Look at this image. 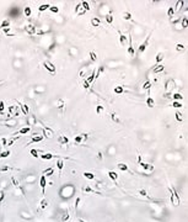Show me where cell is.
Returning <instances> with one entry per match:
<instances>
[{"label":"cell","instance_id":"34","mask_svg":"<svg viewBox=\"0 0 188 222\" xmlns=\"http://www.w3.org/2000/svg\"><path fill=\"white\" fill-rule=\"evenodd\" d=\"M69 218H70V213H69V211L66 210V211L63 213V216H62V221H63V222H65V221H68Z\"/></svg>","mask_w":188,"mask_h":222},{"label":"cell","instance_id":"31","mask_svg":"<svg viewBox=\"0 0 188 222\" xmlns=\"http://www.w3.org/2000/svg\"><path fill=\"white\" fill-rule=\"evenodd\" d=\"M9 156H11V152H10V149H8V151H4V152H0V158H8Z\"/></svg>","mask_w":188,"mask_h":222},{"label":"cell","instance_id":"33","mask_svg":"<svg viewBox=\"0 0 188 222\" xmlns=\"http://www.w3.org/2000/svg\"><path fill=\"white\" fill-rule=\"evenodd\" d=\"M15 168L10 165H4V166H0V172H9V170H14Z\"/></svg>","mask_w":188,"mask_h":222},{"label":"cell","instance_id":"26","mask_svg":"<svg viewBox=\"0 0 188 222\" xmlns=\"http://www.w3.org/2000/svg\"><path fill=\"white\" fill-rule=\"evenodd\" d=\"M103 72H105V67H103V65H101V67L98 68V70H96V73H95V79H96V78H98Z\"/></svg>","mask_w":188,"mask_h":222},{"label":"cell","instance_id":"51","mask_svg":"<svg viewBox=\"0 0 188 222\" xmlns=\"http://www.w3.org/2000/svg\"><path fill=\"white\" fill-rule=\"evenodd\" d=\"M4 110H5V102L4 101H0V115L4 114Z\"/></svg>","mask_w":188,"mask_h":222},{"label":"cell","instance_id":"46","mask_svg":"<svg viewBox=\"0 0 188 222\" xmlns=\"http://www.w3.org/2000/svg\"><path fill=\"white\" fill-rule=\"evenodd\" d=\"M106 22L107 24H113V16L112 15H106Z\"/></svg>","mask_w":188,"mask_h":222},{"label":"cell","instance_id":"6","mask_svg":"<svg viewBox=\"0 0 188 222\" xmlns=\"http://www.w3.org/2000/svg\"><path fill=\"white\" fill-rule=\"evenodd\" d=\"M128 40H129V47H128V54L130 56V57H133V56L135 54V52H134V47H133V43H131V36H130V35L128 36Z\"/></svg>","mask_w":188,"mask_h":222},{"label":"cell","instance_id":"5","mask_svg":"<svg viewBox=\"0 0 188 222\" xmlns=\"http://www.w3.org/2000/svg\"><path fill=\"white\" fill-rule=\"evenodd\" d=\"M42 130H43V137H47V138H52L53 137V131H52V130H49L46 126H42Z\"/></svg>","mask_w":188,"mask_h":222},{"label":"cell","instance_id":"62","mask_svg":"<svg viewBox=\"0 0 188 222\" xmlns=\"http://www.w3.org/2000/svg\"><path fill=\"white\" fill-rule=\"evenodd\" d=\"M138 163H141V156L140 154L138 156Z\"/></svg>","mask_w":188,"mask_h":222},{"label":"cell","instance_id":"49","mask_svg":"<svg viewBox=\"0 0 188 222\" xmlns=\"http://www.w3.org/2000/svg\"><path fill=\"white\" fill-rule=\"evenodd\" d=\"M81 6L84 8V10H85V11L90 10V5H89V3H87V1H82V3H81Z\"/></svg>","mask_w":188,"mask_h":222},{"label":"cell","instance_id":"24","mask_svg":"<svg viewBox=\"0 0 188 222\" xmlns=\"http://www.w3.org/2000/svg\"><path fill=\"white\" fill-rule=\"evenodd\" d=\"M111 119H112V121L116 122V123H119V122H121V120H119L118 115H117V114H114V112H112V114H111Z\"/></svg>","mask_w":188,"mask_h":222},{"label":"cell","instance_id":"55","mask_svg":"<svg viewBox=\"0 0 188 222\" xmlns=\"http://www.w3.org/2000/svg\"><path fill=\"white\" fill-rule=\"evenodd\" d=\"M17 138H18V137H14V138H10V139H8V144H6V146H12V144H14V142H15Z\"/></svg>","mask_w":188,"mask_h":222},{"label":"cell","instance_id":"2","mask_svg":"<svg viewBox=\"0 0 188 222\" xmlns=\"http://www.w3.org/2000/svg\"><path fill=\"white\" fill-rule=\"evenodd\" d=\"M43 67L46 68V70H48L52 75H54L55 74V67H54V64L52 63V62H49V61H44L43 62Z\"/></svg>","mask_w":188,"mask_h":222},{"label":"cell","instance_id":"53","mask_svg":"<svg viewBox=\"0 0 188 222\" xmlns=\"http://www.w3.org/2000/svg\"><path fill=\"white\" fill-rule=\"evenodd\" d=\"M172 106H173L175 109H180V107H182V104H181L180 101H173V102H172Z\"/></svg>","mask_w":188,"mask_h":222},{"label":"cell","instance_id":"32","mask_svg":"<svg viewBox=\"0 0 188 222\" xmlns=\"http://www.w3.org/2000/svg\"><path fill=\"white\" fill-rule=\"evenodd\" d=\"M89 56H90V59H91L92 62H96V61H97V54L93 52V51H91V52L89 53Z\"/></svg>","mask_w":188,"mask_h":222},{"label":"cell","instance_id":"13","mask_svg":"<svg viewBox=\"0 0 188 222\" xmlns=\"http://www.w3.org/2000/svg\"><path fill=\"white\" fill-rule=\"evenodd\" d=\"M58 142H59L60 144H68V143H69V138H68L66 136L62 135V136H59V138H58Z\"/></svg>","mask_w":188,"mask_h":222},{"label":"cell","instance_id":"18","mask_svg":"<svg viewBox=\"0 0 188 222\" xmlns=\"http://www.w3.org/2000/svg\"><path fill=\"white\" fill-rule=\"evenodd\" d=\"M100 24H101V21H100L98 17H92V18H91V25H92L93 27H97Z\"/></svg>","mask_w":188,"mask_h":222},{"label":"cell","instance_id":"39","mask_svg":"<svg viewBox=\"0 0 188 222\" xmlns=\"http://www.w3.org/2000/svg\"><path fill=\"white\" fill-rule=\"evenodd\" d=\"M113 91L116 92V94H122V92H124V88L123 86H116L113 89Z\"/></svg>","mask_w":188,"mask_h":222},{"label":"cell","instance_id":"3","mask_svg":"<svg viewBox=\"0 0 188 222\" xmlns=\"http://www.w3.org/2000/svg\"><path fill=\"white\" fill-rule=\"evenodd\" d=\"M87 138H89V133H80L78 136H75L74 141L75 143H81V142H85Z\"/></svg>","mask_w":188,"mask_h":222},{"label":"cell","instance_id":"38","mask_svg":"<svg viewBox=\"0 0 188 222\" xmlns=\"http://www.w3.org/2000/svg\"><path fill=\"white\" fill-rule=\"evenodd\" d=\"M55 105H57V107H58V109H62V110H64V109H65V104H64V101H63V100H58Z\"/></svg>","mask_w":188,"mask_h":222},{"label":"cell","instance_id":"63","mask_svg":"<svg viewBox=\"0 0 188 222\" xmlns=\"http://www.w3.org/2000/svg\"><path fill=\"white\" fill-rule=\"evenodd\" d=\"M97 156H98V159H102V153H101V152H98Z\"/></svg>","mask_w":188,"mask_h":222},{"label":"cell","instance_id":"40","mask_svg":"<svg viewBox=\"0 0 188 222\" xmlns=\"http://www.w3.org/2000/svg\"><path fill=\"white\" fill-rule=\"evenodd\" d=\"M172 98L175 99V101H180V100H182V99H183V96L180 94V92H175V94L172 95Z\"/></svg>","mask_w":188,"mask_h":222},{"label":"cell","instance_id":"56","mask_svg":"<svg viewBox=\"0 0 188 222\" xmlns=\"http://www.w3.org/2000/svg\"><path fill=\"white\" fill-rule=\"evenodd\" d=\"M80 201H81V199H80V197H76V200H75V210H78V207H79V204H80Z\"/></svg>","mask_w":188,"mask_h":222},{"label":"cell","instance_id":"45","mask_svg":"<svg viewBox=\"0 0 188 222\" xmlns=\"http://www.w3.org/2000/svg\"><path fill=\"white\" fill-rule=\"evenodd\" d=\"M24 12H25V16H26V17H30L31 14H32V10H31L30 6H27V8H25V11H24Z\"/></svg>","mask_w":188,"mask_h":222},{"label":"cell","instance_id":"9","mask_svg":"<svg viewBox=\"0 0 188 222\" xmlns=\"http://www.w3.org/2000/svg\"><path fill=\"white\" fill-rule=\"evenodd\" d=\"M119 32V43H121V46H125L127 45V42H128V37L125 36V35H123L121 31H118Z\"/></svg>","mask_w":188,"mask_h":222},{"label":"cell","instance_id":"17","mask_svg":"<svg viewBox=\"0 0 188 222\" xmlns=\"http://www.w3.org/2000/svg\"><path fill=\"white\" fill-rule=\"evenodd\" d=\"M117 166H118V169H119V170H122V172H128V170H129L128 165H127V164H124V163H118V164H117Z\"/></svg>","mask_w":188,"mask_h":222},{"label":"cell","instance_id":"64","mask_svg":"<svg viewBox=\"0 0 188 222\" xmlns=\"http://www.w3.org/2000/svg\"><path fill=\"white\" fill-rule=\"evenodd\" d=\"M78 222H86V221H84L82 218H78Z\"/></svg>","mask_w":188,"mask_h":222},{"label":"cell","instance_id":"25","mask_svg":"<svg viewBox=\"0 0 188 222\" xmlns=\"http://www.w3.org/2000/svg\"><path fill=\"white\" fill-rule=\"evenodd\" d=\"M168 190H170V193H171V202H172V205H173V206H178V202H177V200L175 199V196H173V194H172V189L168 188Z\"/></svg>","mask_w":188,"mask_h":222},{"label":"cell","instance_id":"54","mask_svg":"<svg viewBox=\"0 0 188 222\" xmlns=\"http://www.w3.org/2000/svg\"><path fill=\"white\" fill-rule=\"evenodd\" d=\"M184 48H186V47H184L182 43H177V45H176V51H183Z\"/></svg>","mask_w":188,"mask_h":222},{"label":"cell","instance_id":"23","mask_svg":"<svg viewBox=\"0 0 188 222\" xmlns=\"http://www.w3.org/2000/svg\"><path fill=\"white\" fill-rule=\"evenodd\" d=\"M53 174H54V169H53V168H47V169L43 170V175H44V176H46V175H49V176H50V175H53Z\"/></svg>","mask_w":188,"mask_h":222},{"label":"cell","instance_id":"59","mask_svg":"<svg viewBox=\"0 0 188 222\" xmlns=\"http://www.w3.org/2000/svg\"><path fill=\"white\" fill-rule=\"evenodd\" d=\"M4 197H5V195H4V191H0V202H1V201L4 200Z\"/></svg>","mask_w":188,"mask_h":222},{"label":"cell","instance_id":"52","mask_svg":"<svg viewBox=\"0 0 188 222\" xmlns=\"http://www.w3.org/2000/svg\"><path fill=\"white\" fill-rule=\"evenodd\" d=\"M49 10H50L52 12H54V14H57V12H59V8H58V6H55V5L50 6V8H49Z\"/></svg>","mask_w":188,"mask_h":222},{"label":"cell","instance_id":"8","mask_svg":"<svg viewBox=\"0 0 188 222\" xmlns=\"http://www.w3.org/2000/svg\"><path fill=\"white\" fill-rule=\"evenodd\" d=\"M16 102L18 104V106L21 107V110H22V114H24L25 116H27V115H28V112H30V109H28V106H27L26 104H21L20 101H17V100H16Z\"/></svg>","mask_w":188,"mask_h":222},{"label":"cell","instance_id":"28","mask_svg":"<svg viewBox=\"0 0 188 222\" xmlns=\"http://www.w3.org/2000/svg\"><path fill=\"white\" fill-rule=\"evenodd\" d=\"M95 73H96V70H93V72H92V73L90 74V77H89V78L86 79V82H87L89 84H91V83H92L93 80H95Z\"/></svg>","mask_w":188,"mask_h":222},{"label":"cell","instance_id":"10","mask_svg":"<svg viewBox=\"0 0 188 222\" xmlns=\"http://www.w3.org/2000/svg\"><path fill=\"white\" fill-rule=\"evenodd\" d=\"M25 30H26V32L28 33V35H31V36H33L34 33H36V27L33 26V25H27L26 27H25Z\"/></svg>","mask_w":188,"mask_h":222},{"label":"cell","instance_id":"44","mask_svg":"<svg viewBox=\"0 0 188 222\" xmlns=\"http://www.w3.org/2000/svg\"><path fill=\"white\" fill-rule=\"evenodd\" d=\"M123 18L124 20H131V14L128 12V11H124L123 12Z\"/></svg>","mask_w":188,"mask_h":222},{"label":"cell","instance_id":"42","mask_svg":"<svg viewBox=\"0 0 188 222\" xmlns=\"http://www.w3.org/2000/svg\"><path fill=\"white\" fill-rule=\"evenodd\" d=\"M82 190H84L85 193H95V194H98V195H100V193H98V191H95V190H93L92 188H90V186H85Z\"/></svg>","mask_w":188,"mask_h":222},{"label":"cell","instance_id":"48","mask_svg":"<svg viewBox=\"0 0 188 222\" xmlns=\"http://www.w3.org/2000/svg\"><path fill=\"white\" fill-rule=\"evenodd\" d=\"M175 116H176V120H177V121H180V122H182V121H183V119H182V114H181V112H178V111H176Z\"/></svg>","mask_w":188,"mask_h":222},{"label":"cell","instance_id":"50","mask_svg":"<svg viewBox=\"0 0 188 222\" xmlns=\"http://www.w3.org/2000/svg\"><path fill=\"white\" fill-rule=\"evenodd\" d=\"M138 194L141 195V196H144V197H147V191H146L145 189H140V190L138 191Z\"/></svg>","mask_w":188,"mask_h":222},{"label":"cell","instance_id":"61","mask_svg":"<svg viewBox=\"0 0 188 222\" xmlns=\"http://www.w3.org/2000/svg\"><path fill=\"white\" fill-rule=\"evenodd\" d=\"M10 30H11V27H6V28H4V32H5V33H9Z\"/></svg>","mask_w":188,"mask_h":222},{"label":"cell","instance_id":"12","mask_svg":"<svg viewBox=\"0 0 188 222\" xmlns=\"http://www.w3.org/2000/svg\"><path fill=\"white\" fill-rule=\"evenodd\" d=\"M108 176H109L112 180H113L114 183L118 181V174H117L116 172H113V170H109V172H108Z\"/></svg>","mask_w":188,"mask_h":222},{"label":"cell","instance_id":"35","mask_svg":"<svg viewBox=\"0 0 188 222\" xmlns=\"http://www.w3.org/2000/svg\"><path fill=\"white\" fill-rule=\"evenodd\" d=\"M167 16L168 17H173L175 16V8H168V10H167Z\"/></svg>","mask_w":188,"mask_h":222},{"label":"cell","instance_id":"30","mask_svg":"<svg viewBox=\"0 0 188 222\" xmlns=\"http://www.w3.org/2000/svg\"><path fill=\"white\" fill-rule=\"evenodd\" d=\"M150 88H151V82H150V80L147 79V80H146V82L144 83V85H143V89H144V90H147V91H149V90H150Z\"/></svg>","mask_w":188,"mask_h":222},{"label":"cell","instance_id":"21","mask_svg":"<svg viewBox=\"0 0 188 222\" xmlns=\"http://www.w3.org/2000/svg\"><path fill=\"white\" fill-rule=\"evenodd\" d=\"M49 8H50L49 4H42V5H40V8H38V12H43V11H46V10L49 9Z\"/></svg>","mask_w":188,"mask_h":222},{"label":"cell","instance_id":"15","mask_svg":"<svg viewBox=\"0 0 188 222\" xmlns=\"http://www.w3.org/2000/svg\"><path fill=\"white\" fill-rule=\"evenodd\" d=\"M146 105L150 107V109H153L154 106H155V101H154V99L151 98V96H147V99H146Z\"/></svg>","mask_w":188,"mask_h":222},{"label":"cell","instance_id":"37","mask_svg":"<svg viewBox=\"0 0 188 222\" xmlns=\"http://www.w3.org/2000/svg\"><path fill=\"white\" fill-rule=\"evenodd\" d=\"M102 112H103V106H102V105H97V106H96V114H97L98 116H101Z\"/></svg>","mask_w":188,"mask_h":222},{"label":"cell","instance_id":"58","mask_svg":"<svg viewBox=\"0 0 188 222\" xmlns=\"http://www.w3.org/2000/svg\"><path fill=\"white\" fill-rule=\"evenodd\" d=\"M85 74H86V68H84V69H82V70L79 73V77H84Z\"/></svg>","mask_w":188,"mask_h":222},{"label":"cell","instance_id":"47","mask_svg":"<svg viewBox=\"0 0 188 222\" xmlns=\"http://www.w3.org/2000/svg\"><path fill=\"white\" fill-rule=\"evenodd\" d=\"M182 27L187 28L188 27V18L187 17H182Z\"/></svg>","mask_w":188,"mask_h":222},{"label":"cell","instance_id":"11","mask_svg":"<svg viewBox=\"0 0 188 222\" xmlns=\"http://www.w3.org/2000/svg\"><path fill=\"white\" fill-rule=\"evenodd\" d=\"M43 138H44V137H43L42 135H36V136H33V137L31 138V141L28 142V144H32V143H34V142H41Z\"/></svg>","mask_w":188,"mask_h":222},{"label":"cell","instance_id":"36","mask_svg":"<svg viewBox=\"0 0 188 222\" xmlns=\"http://www.w3.org/2000/svg\"><path fill=\"white\" fill-rule=\"evenodd\" d=\"M47 206H48V201H47L46 199H42V200H41V204H40V207L43 210V209H46Z\"/></svg>","mask_w":188,"mask_h":222},{"label":"cell","instance_id":"20","mask_svg":"<svg viewBox=\"0 0 188 222\" xmlns=\"http://www.w3.org/2000/svg\"><path fill=\"white\" fill-rule=\"evenodd\" d=\"M41 157V159H43V160H49V159H52L54 156L52 154V153H43L42 156H40Z\"/></svg>","mask_w":188,"mask_h":222},{"label":"cell","instance_id":"57","mask_svg":"<svg viewBox=\"0 0 188 222\" xmlns=\"http://www.w3.org/2000/svg\"><path fill=\"white\" fill-rule=\"evenodd\" d=\"M84 89H85V90H89V89H90V84H89L86 80L84 82Z\"/></svg>","mask_w":188,"mask_h":222},{"label":"cell","instance_id":"4","mask_svg":"<svg viewBox=\"0 0 188 222\" xmlns=\"http://www.w3.org/2000/svg\"><path fill=\"white\" fill-rule=\"evenodd\" d=\"M46 185H47V179L44 175H42L40 178V186L42 189V195H44V193H46Z\"/></svg>","mask_w":188,"mask_h":222},{"label":"cell","instance_id":"19","mask_svg":"<svg viewBox=\"0 0 188 222\" xmlns=\"http://www.w3.org/2000/svg\"><path fill=\"white\" fill-rule=\"evenodd\" d=\"M31 131V127L30 126H27V127H22V128H20L18 130V135H25V133H27V132H30Z\"/></svg>","mask_w":188,"mask_h":222},{"label":"cell","instance_id":"43","mask_svg":"<svg viewBox=\"0 0 188 222\" xmlns=\"http://www.w3.org/2000/svg\"><path fill=\"white\" fill-rule=\"evenodd\" d=\"M30 153H31V156L34 157V158H40V152L37 151V149H31Z\"/></svg>","mask_w":188,"mask_h":222},{"label":"cell","instance_id":"16","mask_svg":"<svg viewBox=\"0 0 188 222\" xmlns=\"http://www.w3.org/2000/svg\"><path fill=\"white\" fill-rule=\"evenodd\" d=\"M82 175H84L85 179H89V180H93V179H95V174L91 173V172H84Z\"/></svg>","mask_w":188,"mask_h":222},{"label":"cell","instance_id":"60","mask_svg":"<svg viewBox=\"0 0 188 222\" xmlns=\"http://www.w3.org/2000/svg\"><path fill=\"white\" fill-rule=\"evenodd\" d=\"M36 122V119H34V116H31V125H33Z\"/></svg>","mask_w":188,"mask_h":222},{"label":"cell","instance_id":"41","mask_svg":"<svg viewBox=\"0 0 188 222\" xmlns=\"http://www.w3.org/2000/svg\"><path fill=\"white\" fill-rule=\"evenodd\" d=\"M0 27H1L3 30L6 28V27H10V21H9V20H4V21L1 22V25H0Z\"/></svg>","mask_w":188,"mask_h":222},{"label":"cell","instance_id":"27","mask_svg":"<svg viewBox=\"0 0 188 222\" xmlns=\"http://www.w3.org/2000/svg\"><path fill=\"white\" fill-rule=\"evenodd\" d=\"M11 183H12V185L16 188V189H18L20 188V183L17 181V179H16V176H11Z\"/></svg>","mask_w":188,"mask_h":222},{"label":"cell","instance_id":"22","mask_svg":"<svg viewBox=\"0 0 188 222\" xmlns=\"http://www.w3.org/2000/svg\"><path fill=\"white\" fill-rule=\"evenodd\" d=\"M163 69H165V65L159 64V65H155V68L153 69V72H154V73H160V72H162Z\"/></svg>","mask_w":188,"mask_h":222},{"label":"cell","instance_id":"14","mask_svg":"<svg viewBox=\"0 0 188 222\" xmlns=\"http://www.w3.org/2000/svg\"><path fill=\"white\" fill-rule=\"evenodd\" d=\"M55 165H57V168L59 169V172H62L63 168H64V162H63V159H62V158H58V159H57V163H55Z\"/></svg>","mask_w":188,"mask_h":222},{"label":"cell","instance_id":"7","mask_svg":"<svg viewBox=\"0 0 188 222\" xmlns=\"http://www.w3.org/2000/svg\"><path fill=\"white\" fill-rule=\"evenodd\" d=\"M139 165L141 166V168H143L144 170H147V172H153V170H154V165L149 164V163H144V162H141V163H139Z\"/></svg>","mask_w":188,"mask_h":222},{"label":"cell","instance_id":"29","mask_svg":"<svg viewBox=\"0 0 188 222\" xmlns=\"http://www.w3.org/2000/svg\"><path fill=\"white\" fill-rule=\"evenodd\" d=\"M163 53H159V54H156V57H155V62H156V64L157 63H160L161 61H163Z\"/></svg>","mask_w":188,"mask_h":222},{"label":"cell","instance_id":"1","mask_svg":"<svg viewBox=\"0 0 188 222\" xmlns=\"http://www.w3.org/2000/svg\"><path fill=\"white\" fill-rule=\"evenodd\" d=\"M151 33H153V32H150V33L147 35V37L145 38V41H144V42L139 46V49H138V52H139V53H144V51L147 48V46H149V41H150V37H151Z\"/></svg>","mask_w":188,"mask_h":222}]
</instances>
